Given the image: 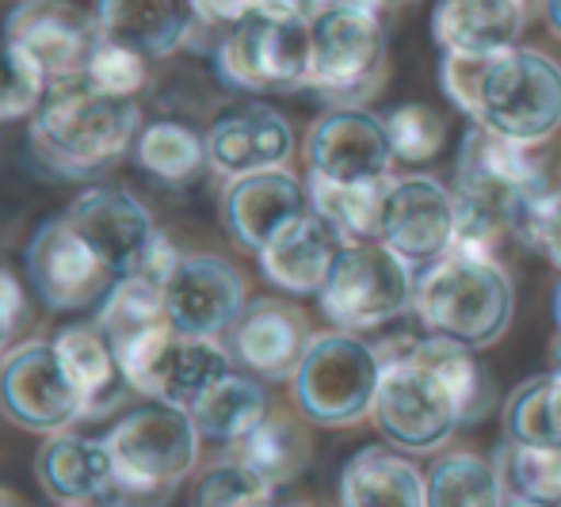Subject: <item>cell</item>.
Segmentation results:
<instances>
[{
  "label": "cell",
  "instance_id": "obj_12",
  "mask_svg": "<svg viewBox=\"0 0 561 507\" xmlns=\"http://www.w3.org/2000/svg\"><path fill=\"white\" fill-rule=\"evenodd\" d=\"M27 279L35 295L54 313H84L100 309L115 275L100 264V256L77 237V229L61 218H46L27 244Z\"/></svg>",
  "mask_w": 561,
  "mask_h": 507
},
{
  "label": "cell",
  "instance_id": "obj_14",
  "mask_svg": "<svg viewBox=\"0 0 561 507\" xmlns=\"http://www.w3.org/2000/svg\"><path fill=\"white\" fill-rule=\"evenodd\" d=\"M378 241L413 267L444 260L455 241V192L432 176L386 180Z\"/></svg>",
  "mask_w": 561,
  "mask_h": 507
},
{
  "label": "cell",
  "instance_id": "obj_1",
  "mask_svg": "<svg viewBox=\"0 0 561 507\" xmlns=\"http://www.w3.org/2000/svg\"><path fill=\"white\" fill-rule=\"evenodd\" d=\"M444 92L485 130L519 146H539L561 126V66L542 50H512L496 58L444 54Z\"/></svg>",
  "mask_w": 561,
  "mask_h": 507
},
{
  "label": "cell",
  "instance_id": "obj_16",
  "mask_svg": "<svg viewBox=\"0 0 561 507\" xmlns=\"http://www.w3.org/2000/svg\"><path fill=\"white\" fill-rule=\"evenodd\" d=\"M310 176L333 184H386L393 149L386 123L359 107H333L310 126Z\"/></svg>",
  "mask_w": 561,
  "mask_h": 507
},
{
  "label": "cell",
  "instance_id": "obj_20",
  "mask_svg": "<svg viewBox=\"0 0 561 507\" xmlns=\"http://www.w3.org/2000/svg\"><path fill=\"white\" fill-rule=\"evenodd\" d=\"M340 249H344V241L310 210L298 221H290L264 252H256V260L272 287H279L283 295L310 298L321 295Z\"/></svg>",
  "mask_w": 561,
  "mask_h": 507
},
{
  "label": "cell",
  "instance_id": "obj_25",
  "mask_svg": "<svg viewBox=\"0 0 561 507\" xmlns=\"http://www.w3.org/2000/svg\"><path fill=\"white\" fill-rule=\"evenodd\" d=\"M340 507H428V481L398 450L363 447L340 470Z\"/></svg>",
  "mask_w": 561,
  "mask_h": 507
},
{
  "label": "cell",
  "instance_id": "obj_31",
  "mask_svg": "<svg viewBox=\"0 0 561 507\" xmlns=\"http://www.w3.org/2000/svg\"><path fill=\"white\" fill-rule=\"evenodd\" d=\"M424 481H428V507H504L501 465L470 450L436 458Z\"/></svg>",
  "mask_w": 561,
  "mask_h": 507
},
{
  "label": "cell",
  "instance_id": "obj_8",
  "mask_svg": "<svg viewBox=\"0 0 561 507\" xmlns=\"http://www.w3.org/2000/svg\"><path fill=\"white\" fill-rule=\"evenodd\" d=\"M378 362L375 347L355 332H321L310 336L306 355L295 370V401L302 416L318 427H347L375 408Z\"/></svg>",
  "mask_w": 561,
  "mask_h": 507
},
{
  "label": "cell",
  "instance_id": "obj_10",
  "mask_svg": "<svg viewBox=\"0 0 561 507\" xmlns=\"http://www.w3.org/2000/svg\"><path fill=\"white\" fill-rule=\"evenodd\" d=\"M386 66V31L378 8L333 4L313 23L310 89L333 103H359L375 92Z\"/></svg>",
  "mask_w": 561,
  "mask_h": 507
},
{
  "label": "cell",
  "instance_id": "obj_13",
  "mask_svg": "<svg viewBox=\"0 0 561 507\" xmlns=\"http://www.w3.org/2000/svg\"><path fill=\"white\" fill-rule=\"evenodd\" d=\"M527 149L531 146H519V141L501 138V134L473 123V130L462 138V153H458L455 195L504 218L508 221V233L512 214L519 210V203H527L542 187H550L542 164Z\"/></svg>",
  "mask_w": 561,
  "mask_h": 507
},
{
  "label": "cell",
  "instance_id": "obj_48",
  "mask_svg": "<svg viewBox=\"0 0 561 507\" xmlns=\"http://www.w3.org/2000/svg\"><path fill=\"white\" fill-rule=\"evenodd\" d=\"M15 4H20V0H15Z\"/></svg>",
  "mask_w": 561,
  "mask_h": 507
},
{
  "label": "cell",
  "instance_id": "obj_38",
  "mask_svg": "<svg viewBox=\"0 0 561 507\" xmlns=\"http://www.w3.org/2000/svg\"><path fill=\"white\" fill-rule=\"evenodd\" d=\"M46 92H50V81H46L43 69L23 50L0 38V123L35 115L43 107Z\"/></svg>",
  "mask_w": 561,
  "mask_h": 507
},
{
  "label": "cell",
  "instance_id": "obj_35",
  "mask_svg": "<svg viewBox=\"0 0 561 507\" xmlns=\"http://www.w3.org/2000/svg\"><path fill=\"white\" fill-rule=\"evenodd\" d=\"M187 507H275V485L229 454L195 481Z\"/></svg>",
  "mask_w": 561,
  "mask_h": 507
},
{
  "label": "cell",
  "instance_id": "obj_5",
  "mask_svg": "<svg viewBox=\"0 0 561 507\" xmlns=\"http://www.w3.org/2000/svg\"><path fill=\"white\" fill-rule=\"evenodd\" d=\"M66 221L77 229L84 244L100 256V264L115 275H141V279L169 283L176 272L180 252L153 226V214L146 210L130 192L115 184H92L69 203Z\"/></svg>",
  "mask_w": 561,
  "mask_h": 507
},
{
  "label": "cell",
  "instance_id": "obj_9",
  "mask_svg": "<svg viewBox=\"0 0 561 507\" xmlns=\"http://www.w3.org/2000/svg\"><path fill=\"white\" fill-rule=\"evenodd\" d=\"M370 412L382 439L409 454H432L458 431V424L470 419L447 378L416 352L401 362H386Z\"/></svg>",
  "mask_w": 561,
  "mask_h": 507
},
{
  "label": "cell",
  "instance_id": "obj_39",
  "mask_svg": "<svg viewBox=\"0 0 561 507\" xmlns=\"http://www.w3.org/2000/svg\"><path fill=\"white\" fill-rule=\"evenodd\" d=\"M512 233L561 267V192L554 184L519 203V210L512 214Z\"/></svg>",
  "mask_w": 561,
  "mask_h": 507
},
{
  "label": "cell",
  "instance_id": "obj_34",
  "mask_svg": "<svg viewBox=\"0 0 561 507\" xmlns=\"http://www.w3.org/2000/svg\"><path fill=\"white\" fill-rule=\"evenodd\" d=\"M496 465H501V477L512 488V496L561 504V450L516 447L504 439V447L496 450Z\"/></svg>",
  "mask_w": 561,
  "mask_h": 507
},
{
  "label": "cell",
  "instance_id": "obj_27",
  "mask_svg": "<svg viewBox=\"0 0 561 507\" xmlns=\"http://www.w3.org/2000/svg\"><path fill=\"white\" fill-rule=\"evenodd\" d=\"M226 375H233V355L218 339L176 332V339L161 359V370H157V385L149 401H169V405L192 412L195 401L207 397Z\"/></svg>",
  "mask_w": 561,
  "mask_h": 507
},
{
  "label": "cell",
  "instance_id": "obj_11",
  "mask_svg": "<svg viewBox=\"0 0 561 507\" xmlns=\"http://www.w3.org/2000/svg\"><path fill=\"white\" fill-rule=\"evenodd\" d=\"M0 412L35 435L69 431L84 416V401L66 378L50 339L8 347L0 359Z\"/></svg>",
  "mask_w": 561,
  "mask_h": 507
},
{
  "label": "cell",
  "instance_id": "obj_44",
  "mask_svg": "<svg viewBox=\"0 0 561 507\" xmlns=\"http://www.w3.org/2000/svg\"><path fill=\"white\" fill-rule=\"evenodd\" d=\"M504 507H550V504H539V500H524V496H512V500H504Z\"/></svg>",
  "mask_w": 561,
  "mask_h": 507
},
{
  "label": "cell",
  "instance_id": "obj_22",
  "mask_svg": "<svg viewBox=\"0 0 561 507\" xmlns=\"http://www.w3.org/2000/svg\"><path fill=\"white\" fill-rule=\"evenodd\" d=\"M96 31L141 58H169L192 35V0H96Z\"/></svg>",
  "mask_w": 561,
  "mask_h": 507
},
{
  "label": "cell",
  "instance_id": "obj_43",
  "mask_svg": "<svg viewBox=\"0 0 561 507\" xmlns=\"http://www.w3.org/2000/svg\"><path fill=\"white\" fill-rule=\"evenodd\" d=\"M542 12H547V23L554 35H561V0H542Z\"/></svg>",
  "mask_w": 561,
  "mask_h": 507
},
{
  "label": "cell",
  "instance_id": "obj_41",
  "mask_svg": "<svg viewBox=\"0 0 561 507\" xmlns=\"http://www.w3.org/2000/svg\"><path fill=\"white\" fill-rule=\"evenodd\" d=\"M23 316V290H20V279L12 272L0 267V359L8 355V344L15 336V324Z\"/></svg>",
  "mask_w": 561,
  "mask_h": 507
},
{
  "label": "cell",
  "instance_id": "obj_24",
  "mask_svg": "<svg viewBox=\"0 0 561 507\" xmlns=\"http://www.w3.org/2000/svg\"><path fill=\"white\" fill-rule=\"evenodd\" d=\"M112 450L104 439H84L73 431H58L43 442L35 458V477L46 496L66 507L100 504V496L112 485Z\"/></svg>",
  "mask_w": 561,
  "mask_h": 507
},
{
  "label": "cell",
  "instance_id": "obj_2",
  "mask_svg": "<svg viewBox=\"0 0 561 507\" xmlns=\"http://www.w3.org/2000/svg\"><path fill=\"white\" fill-rule=\"evenodd\" d=\"M141 134V111L134 100L104 96L84 77L50 84L31 123V157L50 176L84 180L112 169L130 153Z\"/></svg>",
  "mask_w": 561,
  "mask_h": 507
},
{
  "label": "cell",
  "instance_id": "obj_40",
  "mask_svg": "<svg viewBox=\"0 0 561 507\" xmlns=\"http://www.w3.org/2000/svg\"><path fill=\"white\" fill-rule=\"evenodd\" d=\"M260 8H264V0H192L195 20L210 23V27H237Z\"/></svg>",
  "mask_w": 561,
  "mask_h": 507
},
{
  "label": "cell",
  "instance_id": "obj_33",
  "mask_svg": "<svg viewBox=\"0 0 561 507\" xmlns=\"http://www.w3.org/2000/svg\"><path fill=\"white\" fill-rule=\"evenodd\" d=\"M233 458L249 465L252 473H260L267 485L279 488L306 470V462H310V439H306V431L295 419L267 416L256 431L237 442Z\"/></svg>",
  "mask_w": 561,
  "mask_h": 507
},
{
  "label": "cell",
  "instance_id": "obj_47",
  "mask_svg": "<svg viewBox=\"0 0 561 507\" xmlns=\"http://www.w3.org/2000/svg\"><path fill=\"white\" fill-rule=\"evenodd\" d=\"M554 359H558V370H561V336H558V344H554Z\"/></svg>",
  "mask_w": 561,
  "mask_h": 507
},
{
  "label": "cell",
  "instance_id": "obj_42",
  "mask_svg": "<svg viewBox=\"0 0 561 507\" xmlns=\"http://www.w3.org/2000/svg\"><path fill=\"white\" fill-rule=\"evenodd\" d=\"M264 4L275 8V12L298 15V20H306V23H318L321 15H325L329 8L336 4V0H264Z\"/></svg>",
  "mask_w": 561,
  "mask_h": 507
},
{
  "label": "cell",
  "instance_id": "obj_36",
  "mask_svg": "<svg viewBox=\"0 0 561 507\" xmlns=\"http://www.w3.org/2000/svg\"><path fill=\"white\" fill-rule=\"evenodd\" d=\"M386 134H390L393 161L405 164H428L432 157L444 149L447 118L428 103H401L382 118Z\"/></svg>",
  "mask_w": 561,
  "mask_h": 507
},
{
  "label": "cell",
  "instance_id": "obj_45",
  "mask_svg": "<svg viewBox=\"0 0 561 507\" xmlns=\"http://www.w3.org/2000/svg\"><path fill=\"white\" fill-rule=\"evenodd\" d=\"M340 4V0H336ZM344 4H363V8H378V4H401V0H344Z\"/></svg>",
  "mask_w": 561,
  "mask_h": 507
},
{
  "label": "cell",
  "instance_id": "obj_19",
  "mask_svg": "<svg viewBox=\"0 0 561 507\" xmlns=\"http://www.w3.org/2000/svg\"><path fill=\"white\" fill-rule=\"evenodd\" d=\"M302 214H310V192L287 169L229 180L222 199V221L229 237L249 252H264Z\"/></svg>",
  "mask_w": 561,
  "mask_h": 507
},
{
  "label": "cell",
  "instance_id": "obj_17",
  "mask_svg": "<svg viewBox=\"0 0 561 507\" xmlns=\"http://www.w3.org/2000/svg\"><path fill=\"white\" fill-rule=\"evenodd\" d=\"M169 321L184 336L218 339L244 316V279L233 264L218 256H180L164 283Z\"/></svg>",
  "mask_w": 561,
  "mask_h": 507
},
{
  "label": "cell",
  "instance_id": "obj_15",
  "mask_svg": "<svg viewBox=\"0 0 561 507\" xmlns=\"http://www.w3.org/2000/svg\"><path fill=\"white\" fill-rule=\"evenodd\" d=\"M0 38L27 54L50 84H66L84 77V61L96 43V20L69 0H20L8 12Z\"/></svg>",
  "mask_w": 561,
  "mask_h": 507
},
{
  "label": "cell",
  "instance_id": "obj_29",
  "mask_svg": "<svg viewBox=\"0 0 561 507\" xmlns=\"http://www.w3.org/2000/svg\"><path fill=\"white\" fill-rule=\"evenodd\" d=\"M134 161L146 176L180 187L199 176L203 164H210L207 138L176 118H157V123L141 126L138 141H134Z\"/></svg>",
  "mask_w": 561,
  "mask_h": 507
},
{
  "label": "cell",
  "instance_id": "obj_30",
  "mask_svg": "<svg viewBox=\"0 0 561 507\" xmlns=\"http://www.w3.org/2000/svg\"><path fill=\"white\" fill-rule=\"evenodd\" d=\"M306 192H310V210L344 244L378 241L386 184H333V180L310 176L306 180Z\"/></svg>",
  "mask_w": 561,
  "mask_h": 507
},
{
  "label": "cell",
  "instance_id": "obj_6",
  "mask_svg": "<svg viewBox=\"0 0 561 507\" xmlns=\"http://www.w3.org/2000/svg\"><path fill=\"white\" fill-rule=\"evenodd\" d=\"M313 23L298 15L260 8L244 23L229 27L215 50L218 77L237 92L272 96V92L310 89Z\"/></svg>",
  "mask_w": 561,
  "mask_h": 507
},
{
  "label": "cell",
  "instance_id": "obj_32",
  "mask_svg": "<svg viewBox=\"0 0 561 507\" xmlns=\"http://www.w3.org/2000/svg\"><path fill=\"white\" fill-rule=\"evenodd\" d=\"M504 439L516 447L561 450V370L524 382L504 405Z\"/></svg>",
  "mask_w": 561,
  "mask_h": 507
},
{
  "label": "cell",
  "instance_id": "obj_7",
  "mask_svg": "<svg viewBox=\"0 0 561 507\" xmlns=\"http://www.w3.org/2000/svg\"><path fill=\"white\" fill-rule=\"evenodd\" d=\"M416 298L413 264L390 252L382 241L344 244L321 287V313L340 332H378L405 316Z\"/></svg>",
  "mask_w": 561,
  "mask_h": 507
},
{
  "label": "cell",
  "instance_id": "obj_21",
  "mask_svg": "<svg viewBox=\"0 0 561 507\" xmlns=\"http://www.w3.org/2000/svg\"><path fill=\"white\" fill-rule=\"evenodd\" d=\"M524 31V0H439L432 38L458 58H496L512 50Z\"/></svg>",
  "mask_w": 561,
  "mask_h": 507
},
{
  "label": "cell",
  "instance_id": "obj_37",
  "mask_svg": "<svg viewBox=\"0 0 561 507\" xmlns=\"http://www.w3.org/2000/svg\"><path fill=\"white\" fill-rule=\"evenodd\" d=\"M146 61L149 58H141L138 50L112 43V38H104L96 31V43H92L89 61H84V81H89V89L104 92V96L134 100L149 81Z\"/></svg>",
  "mask_w": 561,
  "mask_h": 507
},
{
  "label": "cell",
  "instance_id": "obj_46",
  "mask_svg": "<svg viewBox=\"0 0 561 507\" xmlns=\"http://www.w3.org/2000/svg\"><path fill=\"white\" fill-rule=\"evenodd\" d=\"M554 321H558V329H561V283H558V290H554Z\"/></svg>",
  "mask_w": 561,
  "mask_h": 507
},
{
  "label": "cell",
  "instance_id": "obj_49",
  "mask_svg": "<svg viewBox=\"0 0 561 507\" xmlns=\"http://www.w3.org/2000/svg\"><path fill=\"white\" fill-rule=\"evenodd\" d=\"M558 507H561V504H558Z\"/></svg>",
  "mask_w": 561,
  "mask_h": 507
},
{
  "label": "cell",
  "instance_id": "obj_18",
  "mask_svg": "<svg viewBox=\"0 0 561 507\" xmlns=\"http://www.w3.org/2000/svg\"><path fill=\"white\" fill-rule=\"evenodd\" d=\"M290 153H295V130L267 103H244L226 111L207 130V161L226 180L283 169Z\"/></svg>",
  "mask_w": 561,
  "mask_h": 507
},
{
  "label": "cell",
  "instance_id": "obj_23",
  "mask_svg": "<svg viewBox=\"0 0 561 507\" xmlns=\"http://www.w3.org/2000/svg\"><path fill=\"white\" fill-rule=\"evenodd\" d=\"M306 344L310 336H306L302 316L279 302H252L233 329V359L249 375L267 378V382L295 378Z\"/></svg>",
  "mask_w": 561,
  "mask_h": 507
},
{
  "label": "cell",
  "instance_id": "obj_28",
  "mask_svg": "<svg viewBox=\"0 0 561 507\" xmlns=\"http://www.w3.org/2000/svg\"><path fill=\"white\" fill-rule=\"evenodd\" d=\"M272 416L267 405V390L260 385V378L249 375H226L207 397L195 401L192 419L199 427L203 439L222 442V447H237L244 435L256 431L264 419Z\"/></svg>",
  "mask_w": 561,
  "mask_h": 507
},
{
  "label": "cell",
  "instance_id": "obj_4",
  "mask_svg": "<svg viewBox=\"0 0 561 507\" xmlns=\"http://www.w3.org/2000/svg\"><path fill=\"white\" fill-rule=\"evenodd\" d=\"M413 309L432 336H447L466 347H489L508 332L516 290L496 260L447 252L416 275Z\"/></svg>",
  "mask_w": 561,
  "mask_h": 507
},
{
  "label": "cell",
  "instance_id": "obj_26",
  "mask_svg": "<svg viewBox=\"0 0 561 507\" xmlns=\"http://www.w3.org/2000/svg\"><path fill=\"white\" fill-rule=\"evenodd\" d=\"M54 352H58V362L66 370V378L73 382V390L81 393L84 408L100 412L107 408L118 397V390L126 385L123 370H118V359L112 352V339L104 336L100 324H66L58 329V336L50 339Z\"/></svg>",
  "mask_w": 561,
  "mask_h": 507
},
{
  "label": "cell",
  "instance_id": "obj_3",
  "mask_svg": "<svg viewBox=\"0 0 561 507\" xmlns=\"http://www.w3.org/2000/svg\"><path fill=\"white\" fill-rule=\"evenodd\" d=\"M112 450V485L100 507H169L180 481L199 462V427L192 412L169 401H146L130 408L104 435Z\"/></svg>",
  "mask_w": 561,
  "mask_h": 507
}]
</instances>
